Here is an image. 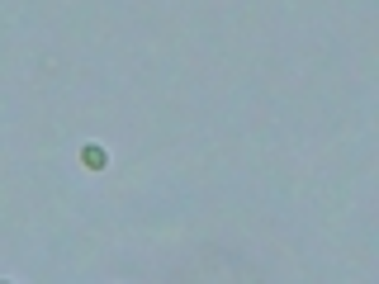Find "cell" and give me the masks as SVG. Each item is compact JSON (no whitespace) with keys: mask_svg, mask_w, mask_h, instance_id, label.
Listing matches in <instances>:
<instances>
[{"mask_svg":"<svg viewBox=\"0 0 379 284\" xmlns=\"http://www.w3.org/2000/svg\"><path fill=\"white\" fill-rule=\"evenodd\" d=\"M81 166H86V171H105V166H110V152H105L100 142H86V147H81Z\"/></svg>","mask_w":379,"mask_h":284,"instance_id":"cell-1","label":"cell"}]
</instances>
